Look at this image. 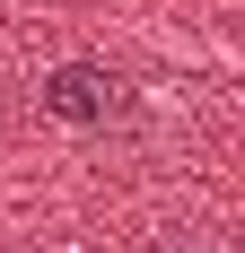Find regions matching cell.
Masks as SVG:
<instances>
[{
    "instance_id": "6da1fadb",
    "label": "cell",
    "mask_w": 245,
    "mask_h": 253,
    "mask_svg": "<svg viewBox=\"0 0 245 253\" xmlns=\"http://www.w3.org/2000/svg\"><path fill=\"white\" fill-rule=\"evenodd\" d=\"M114 105H122V79L105 70V61H61V70L44 79V114L70 123V131H97Z\"/></svg>"
},
{
    "instance_id": "7a4b0ae2",
    "label": "cell",
    "mask_w": 245,
    "mask_h": 253,
    "mask_svg": "<svg viewBox=\"0 0 245 253\" xmlns=\"http://www.w3.org/2000/svg\"><path fill=\"white\" fill-rule=\"evenodd\" d=\"M184 253H219V245H184Z\"/></svg>"
}]
</instances>
